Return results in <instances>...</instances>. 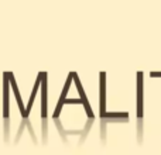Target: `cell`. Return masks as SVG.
I'll use <instances>...</instances> for the list:
<instances>
[{
  "label": "cell",
  "instance_id": "1",
  "mask_svg": "<svg viewBox=\"0 0 161 155\" xmlns=\"http://www.w3.org/2000/svg\"><path fill=\"white\" fill-rule=\"evenodd\" d=\"M99 85H100V102H99V110L100 117L106 119V117H112V119H127L129 113L126 111H117V113H108L106 111V73H99Z\"/></svg>",
  "mask_w": 161,
  "mask_h": 155
},
{
  "label": "cell",
  "instance_id": "2",
  "mask_svg": "<svg viewBox=\"0 0 161 155\" xmlns=\"http://www.w3.org/2000/svg\"><path fill=\"white\" fill-rule=\"evenodd\" d=\"M74 82V72H69V75L67 78V82L64 85V89H62V93L59 96V100H58V104L55 106V110H54V114L53 117L54 119H58L59 114H61V110H62V106H64V100L67 99V94L69 92V88H71V83Z\"/></svg>",
  "mask_w": 161,
  "mask_h": 155
},
{
  "label": "cell",
  "instance_id": "3",
  "mask_svg": "<svg viewBox=\"0 0 161 155\" xmlns=\"http://www.w3.org/2000/svg\"><path fill=\"white\" fill-rule=\"evenodd\" d=\"M8 92H10V80H8V72L3 73V116L8 119L10 113V100H8Z\"/></svg>",
  "mask_w": 161,
  "mask_h": 155
},
{
  "label": "cell",
  "instance_id": "4",
  "mask_svg": "<svg viewBox=\"0 0 161 155\" xmlns=\"http://www.w3.org/2000/svg\"><path fill=\"white\" fill-rule=\"evenodd\" d=\"M143 76H144L143 72H137V119L139 120L143 117V104H144V102H143V99H144V96H143L144 79H143Z\"/></svg>",
  "mask_w": 161,
  "mask_h": 155
},
{
  "label": "cell",
  "instance_id": "5",
  "mask_svg": "<svg viewBox=\"0 0 161 155\" xmlns=\"http://www.w3.org/2000/svg\"><path fill=\"white\" fill-rule=\"evenodd\" d=\"M74 82H75V85H76V89H78V93H79V99H80V102H82L83 107H85L86 114H88V117L93 119V111H92V107H91V104H89V102H88V97H86L85 92H83L82 83H80V79H79V76H78V73L76 72H74Z\"/></svg>",
  "mask_w": 161,
  "mask_h": 155
},
{
  "label": "cell",
  "instance_id": "6",
  "mask_svg": "<svg viewBox=\"0 0 161 155\" xmlns=\"http://www.w3.org/2000/svg\"><path fill=\"white\" fill-rule=\"evenodd\" d=\"M47 72H42V79H41V86H40V92H41V117L45 119L47 117V86H48V79H47Z\"/></svg>",
  "mask_w": 161,
  "mask_h": 155
},
{
  "label": "cell",
  "instance_id": "7",
  "mask_svg": "<svg viewBox=\"0 0 161 155\" xmlns=\"http://www.w3.org/2000/svg\"><path fill=\"white\" fill-rule=\"evenodd\" d=\"M8 80H10V88L13 89L14 96H16L19 109H20V111H21V116H23V119H25V107H24V103H23L21 96H20V92H19V88H17V83H16V79H14L13 72H8Z\"/></svg>",
  "mask_w": 161,
  "mask_h": 155
},
{
  "label": "cell",
  "instance_id": "8",
  "mask_svg": "<svg viewBox=\"0 0 161 155\" xmlns=\"http://www.w3.org/2000/svg\"><path fill=\"white\" fill-rule=\"evenodd\" d=\"M41 79H42V72H40L38 76H37V79H36V83H34L33 92H31V94H30V102H28L27 107H25V119H27L28 114H30L31 107H33V103H34V100H36V96H37V92L40 90V86H41Z\"/></svg>",
  "mask_w": 161,
  "mask_h": 155
},
{
  "label": "cell",
  "instance_id": "9",
  "mask_svg": "<svg viewBox=\"0 0 161 155\" xmlns=\"http://www.w3.org/2000/svg\"><path fill=\"white\" fill-rule=\"evenodd\" d=\"M150 75L154 76V78H158V76H161V72H151Z\"/></svg>",
  "mask_w": 161,
  "mask_h": 155
}]
</instances>
